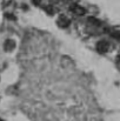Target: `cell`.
I'll list each match as a JSON object with an SVG mask.
<instances>
[{
	"label": "cell",
	"mask_w": 120,
	"mask_h": 121,
	"mask_svg": "<svg viewBox=\"0 0 120 121\" xmlns=\"http://www.w3.org/2000/svg\"><path fill=\"white\" fill-rule=\"evenodd\" d=\"M108 48H110V43H108L107 41H100V42H98V45H97V49H98L99 52H101V53L107 52Z\"/></svg>",
	"instance_id": "cell-1"
},
{
	"label": "cell",
	"mask_w": 120,
	"mask_h": 121,
	"mask_svg": "<svg viewBox=\"0 0 120 121\" xmlns=\"http://www.w3.org/2000/svg\"><path fill=\"white\" fill-rule=\"evenodd\" d=\"M58 25L61 26V27H66L70 25V20L65 17V15H61L59 19H58Z\"/></svg>",
	"instance_id": "cell-2"
},
{
	"label": "cell",
	"mask_w": 120,
	"mask_h": 121,
	"mask_svg": "<svg viewBox=\"0 0 120 121\" xmlns=\"http://www.w3.org/2000/svg\"><path fill=\"white\" fill-rule=\"evenodd\" d=\"M72 9H73L78 15H82V14L85 13V9H84L82 7H80V6H77V5H76V6H73V7H72Z\"/></svg>",
	"instance_id": "cell-3"
}]
</instances>
